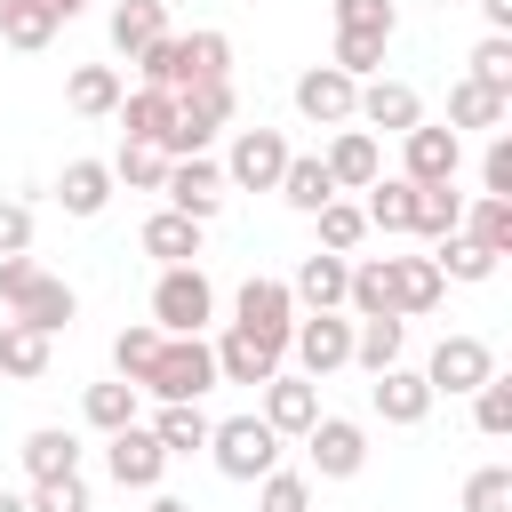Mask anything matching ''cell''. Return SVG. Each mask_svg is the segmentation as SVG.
Returning a JSON list of instances; mask_svg holds the SVG:
<instances>
[{
	"label": "cell",
	"instance_id": "33",
	"mask_svg": "<svg viewBox=\"0 0 512 512\" xmlns=\"http://www.w3.org/2000/svg\"><path fill=\"white\" fill-rule=\"evenodd\" d=\"M80 416H88V432H120V424H136V416H144V392H136L128 376H112V384H88Z\"/></svg>",
	"mask_w": 512,
	"mask_h": 512
},
{
	"label": "cell",
	"instance_id": "5",
	"mask_svg": "<svg viewBox=\"0 0 512 512\" xmlns=\"http://www.w3.org/2000/svg\"><path fill=\"white\" fill-rule=\"evenodd\" d=\"M208 456H216L224 480H248V488H256V480L280 464V432H272L256 408H248V416H224V424H208Z\"/></svg>",
	"mask_w": 512,
	"mask_h": 512
},
{
	"label": "cell",
	"instance_id": "54",
	"mask_svg": "<svg viewBox=\"0 0 512 512\" xmlns=\"http://www.w3.org/2000/svg\"><path fill=\"white\" fill-rule=\"evenodd\" d=\"M144 512H192V504H184V496H160V488H152V504H144Z\"/></svg>",
	"mask_w": 512,
	"mask_h": 512
},
{
	"label": "cell",
	"instance_id": "52",
	"mask_svg": "<svg viewBox=\"0 0 512 512\" xmlns=\"http://www.w3.org/2000/svg\"><path fill=\"white\" fill-rule=\"evenodd\" d=\"M32 280H40V264H32V248H24V256H0V304H16V296H24Z\"/></svg>",
	"mask_w": 512,
	"mask_h": 512
},
{
	"label": "cell",
	"instance_id": "37",
	"mask_svg": "<svg viewBox=\"0 0 512 512\" xmlns=\"http://www.w3.org/2000/svg\"><path fill=\"white\" fill-rule=\"evenodd\" d=\"M400 344H408V320H352V368H392L400 360Z\"/></svg>",
	"mask_w": 512,
	"mask_h": 512
},
{
	"label": "cell",
	"instance_id": "53",
	"mask_svg": "<svg viewBox=\"0 0 512 512\" xmlns=\"http://www.w3.org/2000/svg\"><path fill=\"white\" fill-rule=\"evenodd\" d=\"M480 24L488 32H512V0H480Z\"/></svg>",
	"mask_w": 512,
	"mask_h": 512
},
{
	"label": "cell",
	"instance_id": "44",
	"mask_svg": "<svg viewBox=\"0 0 512 512\" xmlns=\"http://www.w3.org/2000/svg\"><path fill=\"white\" fill-rule=\"evenodd\" d=\"M152 352H160V328H152V320H128V328L112 336V376H128V384H144V368H152Z\"/></svg>",
	"mask_w": 512,
	"mask_h": 512
},
{
	"label": "cell",
	"instance_id": "57",
	"mask_svg": "<svg viewBox=\"0 0 512 512\" xmlns=\"http://www.w3.org/2000/svg\"><path fill=\"white\" fill-rule=\"evenodd\" d=\"M8 8H16V0H0V16H8Z\"/></svg>",
	"mask_w": 512,
	"mask_h": 512
},
{
	"label": "cell",
	"instance_id": "22",
	"mask_svg": "<svg viewBox=\"0 0 512 512\" xmlns=\"http://www.w3.org/2000/svg\"><path fill=\"white\" fill-rule=\"evenodd\" d=\"M72 312H80V296H72V280H56V272H40V280L8 304V320L40 328V336H64V328H72Z\"/></svg>",
	"mask_w": 512,
	"mask_h": 512
},
{
	"label": "cell",
	"instance_id": "36",
	"mask_svg": "<svg viewBox=\"0 0 512 512\" xmlns=\"http://www.w3.org/2000/svg\"><path fill=\"white\" fill-rule=\"evenodd\" d=\"M112 184H128V192H160V184H168V152L120 136V152H112Z\"/></svg>",
	"mask_w": 512,
	"mask_h": 512
},
{
	"label": "cell",
	"instance_id": "28",
	"mask_svg": "<svg viewBox=\"0 0 512 512\" xmlns=\"http://www.w3.org/2000/svg\"><path fill=\"white\" fill-rule=\"evenodd\" d=\"M104 32H112V48H120V56L136 64V56H144V48H152V40L168 32V0H120Z\"/></svg>",
	"mask_w": 512,
	"mask_h": 512
},
{
	"label": "cell",
	"instance_id": "24",
	"mask_svg": "<svg viewBox=\"0 0 512 512\" xmlns=\"http://www.w3.org/2000/svg\"><path fill=\"white\" fill-rule=\"evenodd\" d=\"M56 208H64V216H104V208H112V160H64Z\"/></svg>",
	"mask_w": 512,
	"mask_h": 512
},
{
	"label": "cell",
	"instance_id": "49",
	"mask_svg": "<svg viewBox=\"0 0 512 512\" xmlns=\"http://www.w3.org/2000/svg\"><path fill=\"white\" fill-rule=\"evenodd\" d=\"M32 512H88V480L80 472H56V480H32V496H24Z\"/></svg>",
	"mask_w": 512,
	"mask_h": 512
},
{
	"label": "cell",
	"instance_id": "15",
	"mask_svg": "<svg viewBox=\"0 0 512 512\" xmlns=\"http://www.w3.org/2000/svg\"><path fill=\"white\" fill-rule=\"evenodd\" d=\"M256 392H264V408H256V416H264L280 440H304V432H312V416H320V384H312V376H288V368H272Z\"/></svg>",
	"mask_w": 512,
	"mask_h": 512
},
{
	"label": "cell",
	"instance_id": "8",
	"mask_svg": "<svg viewBox=\"0 0 512 512\" xmlns=\"http://www.w3.org/2000/svg\"><path fill=\"white\" fill-rule=\"evenodd\" d=\"M288 352H296V376H336V368H352V320L344 312H296V328H288Z\"/></svg>",
	"mask_w": 512,
	"mask_h": 512
},
{
	"label": "cell",
	"instance_id": "39",
	"mask_svg": "<svg viewBox=\"0 0 512 512\" xmlns=\"http://www.w3.org/2000/svg\"><path fill=\"white\" fill-rule=\"evenodd\" d=\"M464 80H480L488 96H504L512 104V32H480L472 40V72Z\"/></svg>",
	"mask_w": 512,
	"mask_h": 512
},
{
	"label": "cell",
	"instance_id": "48",
	"mask_svg": "<svg viewBox=\"0 0 512 512\" xmlns=\"http://www.w3.org/2000/svg\"><path fill=\"white\" fill-rule=\"evenodd\" d=\"M336 32H400V8L392 0H336Z\"/></svg>",
	"mask_w": 512,
	"mask_h": 512
},
{
	"label": "cell",
	"instance_id": "10",
	"mask_svg": "<svg viewBox=\"0 0 512 512\" xmlns=\"http://www.w3.org/2000/svg\"><path fill=\"white\" fill-rule=\"evenodd\" d=\"M232 328H248V336H264V344H280L288 352V328H296V296H288V280H272V272H248L240 280V296H232Z\"/></svg>",
	"mask_w": 512,
	"mask_h": 512
},
{
	"label": "cell",
	"instance_id": "43",
	"mask_svg": "<svg viewBox=\"0 0 512 512\" xmlns=\"http://www.w3.org/2000/svg\"><path fill=\"white\" fill-rule=\"evenodd\" d=\"M384 48H392L384 32H336L328 64H336V72H352V80H376V72H384Z\"/></svg>",
	"mask_w": 512,
	"mask_h": 512
},
{
	"label": "cell",
	"instance_id": "40",
	"mask_svg": "<svg viewBox=\"0 0 512 512\" xmlns=\"http://www.w3.org/2000/svg\"><path fill=\"white\" fill-rule=\"evenodd\" d=\"M464 224V192L456 184H416V240H440V232H456Z\"/></svg>",
	"mask_w": 512,
	"mask_h": 512
},
{
	"label": "cell",
	"instance_id": "4",
	"mask_svg": "<svg viewBox=\"0 0 512 512\" xmlns=\"http://www.w3.org/2000/svg\"><path fill=\"white\" fill-rule=\"evenodd\" d=\"M216 384V352H208V336H160V352H152V368H144V400H200Z\"/></svg>",
	"mask_w": 512,
	"mask_h": 512
},
{
	"label": "cell",
	"instance_id": "34",
	"mask_svg": "<svg viewBox=\"0 0 512 512\" xmlns=\"http://www.w3.org/2000/svg\"><path fill=\"white\" fill-rule=\"evenodd\" d=\"M24 472L32 480H56V472H80V440L64 432V424H40V432H24Z\"/></svg>",
	"mask_w": 512,
	"mask_h": 512
},
{
	"label": "cell",
	"instance_id": "41",
	"mask_svg": "<svg viewBox=\"0 0 512 512\" xmlns=\"http://www.w3.org/2000/svg\"><path fill=\"white\" fill-rule=\"evenodd\" d=\"M432 264H440V280H472V288L496 272V256H488L480 240H464V232H440V240H432Z\"/></svg>",
	"mask_w": 512,
	"mask_h": 512
},
{
	"label": "cell",
	"instance_id": "38",
	"mask_svg": "<svg viewBox=\"0 0 512 512\" xmlns=\"http://www.w3.org/2000/svg\"><path fill=\"white\" fill-rule=\"evenodd\" d=\"M56 32H64V24H56V8H40V0H16V8L0 16V40H8V48H24V56H40Z\"/></svg>",
	"mask_w": 512,
	"mask_h": 512
},
{
	"label": "cell",
	"instance_id": "30",
	"mask_svg": "<svg viewBox=\"0 0 512 512\" xmlns=\"http://www.w3.org/2000/svg\"><path fill=\"white\" fill-rule=\"evenodd\" d=\"M152 440H160L168 456L208 448V408H200V400H160V408H152Z\"/></svg>",
	"mask_w": 512,
	"mask_h": 512
},
{
	"label": "cell",
	"instance_id": "11",
	"mask_svg": "<svg viewBox=\"0 0 512 512\" xmlns=\"http://www.w3.org/2000/svg\"><path fill=\"white\" fill-rule=\"evenodd\" d=\"M304 456H312V480H360V464H368V424H352V416H312Z\"/></svg>",
	"mask_w": 512,
	"mask_h": 512
},
{
	"label": "cell",
	"instance_id": "6",
	"mask_svg": "<svg viewBox=\"0 0 512 512\" xmlns=\"http://www.w3.org/2000/svg\"><path fill=\"white\" fill-rule=\"evenodd\" d=\"M288 136L280 128H232V152L216 160L232 192H280V168H288Z\"/></svg>",
	"mask_w": 512,
	"mask_h": 512
},
{
	"label": "cell",
	"instance_id": "32",
	"mask_svg": "<svg viewBox=\"0 0 512 512\" xmlns=\"http://www.w3.org/2000/svg\"><path fill=\"white\" fill-rule=\"evenodd\" d=\"M456 232H464V240H480L488 256H512V200H496V192H472Z\"/></svg>",
	"mask_w": 512,
	"mask_h": 512
},
{
	"label": "cell",
	"instance_id": "45",
	"mask_svg": "<svg viewBox=\"0 0 512 512\" xmlns=\"http://www.w3.org/2000/svg\"><path fill=\"white\" fill-rule=\"evenodd\" d=\"M464 400H472V424H480L488 440H504V432H512V376H488V384H472Z\"/></svg>",
	"mask_w": 512,
	"mask_h": 512
},
{
	"label": "cell",
	"instance_id": "29",
	"mask_svg": "<svg viewBox=\"0 0 512 512\" xmlns=\"http://www.w3.org/2000/svg\"><path fill=\"white\" fill-rule=\"evenodd\" d=\"M200 232H208V224H192V216H176V208H152V216H144V256L192 264V256H200Z\"/></svg>",
	"mask_w": 512,
	"mask_h": 512
},
{
	"label": "cell",
	"instance_id": "56",
	"mask_svg": "<svg viewBox=\"0 0 512 512\" xmlns=\"http://www.w3.org/2000/svg\"><path fill=\"white\" fill-rule=\"evenodd\" d=\"M0 512H32V504H24V496H8V488H0Z\"/></svg>",
	"mask_w": 512,
	"mask_h": 512
},
{
	"label": "cell",
	"instance_id": "18",
	"mask_svg": "<svg viewBox=\"0 0 512 512\" xmlns=\"http://www.w3.org/2000/svg\"><path fill=\"white\" fill-rule=\"evenodd\" d=\"M368 408L384 416V424H424L432 416V384H424V368H376L368 376Z\"/></svg>",
	"mask_w": 512,
	"mask_h": 512
},
{
	"label": "cell",
	"instance_id": "21",
	"mask_svg": "<svg viewBox=\"0 0 512 512\" xmlns=\"http://www.w3.org/2000/svg\"><path fill=\"white\" fill-rule=\"evenodd\" d=\"M208 352H216V384H264V376L288 360L280 344H264V336H248V328H224Z\"/></svg>",
	"mask_w": 512,
	"mask_h": 512
},
{
	"label": "cell",
	"instance_id": "20",
	"mask_svg": "<svg viewBox=\"0 0 512 512\" xmlns=\"http://www.w3.org/2000/svg\"><path fill=\"white\" fill-rule=\"evenodd\" d=\"M384 280H392V312H400V320L440 312V296H448V280H440L432 256H384Z\"/></svg>",
	"mask_w": 512,
	"mask_h": 512
},
{
	"label": "cell",
	"instance_id": "14",
	"mask_svg": "<svg viewBox=\"0 0 512 512\" xmlns=\"http://www.w3.org/2000/svg\"><path fill=\"white\" fill-rule=\"evenodd\" d=\"M104 472H112L120 488H160L168 448L152 440V424H144V416H136V424H120V432H104Z\"/></svg>",
	"mask_w": 512,
	"mask_h": 512
},
{
	"label": "cell",
	"instance_id": "17",
	"mask_svg": "<svg viewBox=\"0 0 512 512\" xmlns=\"http://www.w3.org/2000/svg\"><path fill=\"white\" fill-rule=\"evenodd\" d=\"M352 96H360V80H352V72H336V64L296 72V112H304L312 128H344V120H352Z\"/></svg>",
	"mask_w": 512,
	"mask_h": 512
},
{
	"label": "cell",
	"instance_id": "42",
	"mask_svg": "<svg viewBox=\"0 0 512 512\" xmlns=\"http://www.w3.org/2000/svg\"><path fill=\"white\" fill-rule=\"evenodd\" d=\"M312 224H320V248H336V256H352L360 240H368V216H360V200H328V208H312Z\"/></svg>",
	"mask_w": 512,
	"mask_h": 512
},
{
	"label": "cell",
	"instance_id": "26",
	"mask_svg": "<svg viewBox=\"0 0 512 512\" xmlns=\"http://www.w3.org/2000/svg\"><path fill=\"white\" fill-rule=\"evenodd\" d=\"M280 200H288L296 216L328 208V200H336V176H328V160H320V152H288V168H280Z\"/></svg>",
	"mask_w": 512,
	"mask_h": 512
},
{
	"label": "cell",
	"instance_id": "27",
	"mask_svg": "<svg viewBox=\"0 0 512 512\" xmlns=\"http://www.w3.org/2000/svg\"><path fill=\"white\" fill-rule=\"evenodd\" d=\"M360 216H368V232L400 240V232L416 224V184H408V176H376V184H368V200H360Z\"/></svg>",
	"mask_w": 512,
	"mask_h": 512
},
{
	"label": "cell",
	"instance_id": "12",
	"mask_svg": "<svg viewBox=\"0 0 512 512\" xmlns=\"http://www.w3.org/2000/svg\"><path fill=\"white\" fill-rule=\"evenodd\" d=\"M352 120L368 128V136H408L416 120H424V96L408 88V80H360V96H352Z\"/></svg>",
	"mask_w": 512,
	"mask_h": 512
},
{
	"label": "cell",
	"instance_id": "7",
	"mask_svg": "<svg viewBox=\"0 0 512 512\" xmlns=\"http://www.w3.org/2000/svg\"><path fill=\"white\" fill-rule=\"evenodd\" d=\"M496 376V344L488 336H440L432 344V360H424V384H432V400H464L472 384H488Z\"/></svg>",
	"mask_w": 512,
	"mask_h": 512
},
{
	"label": "cell",
	"instance_id": "31",
	"mask_svg": "<svg viewBox=\"0 0 512 512\" xmlns=\"http://www.w3.org/2000/svg\"><path fill=\"white\" fill-rule=\"evenodd\" d=\"M48 344H56V336H40V328H24V320H0V376L40 384V376H48Z\"/></svg>",
	"mask_w": 512,
	"mask_h": 512
},
{
	"label": "cell",
	"instance_id": "16",
	"mask_svg": "<svg viewBox=\"0 0 512 512\" xmlns=\"http://www.w3.org/2000/svg\"><path fill=\"white\" fill-rule=\"evenodd\" d=\"M328 176H336V192H368L376 176H384V136H368L360 120H344L336 136H328Z\"/></svg>",
	"mask_w": 512,
	"mask_h": 512
},
{
	"label": "cell",
	"instance_id": "9",
	"mask_svg": "<svg viewBox=\"0 0 512 512\" xmlns=\"http://www.w3.org/2000/svg\"><path fill=\"white\" fill-rule=\"evenodd\" d=\"M456 168H464V136L448 120H416L400 136V176L408 184H456Z\"/></svg>",
	"mask_w": 512,
	"mask_h": 512
},
{
	"label": "cell",
	"instance_id": "13",
	"mask_svg": "<svg viewBox=\"0 0 512 512\" xmlns=\"http://www.w3.org/2000/svg\"><path fill=\"white\" fill-rule=\"evenodd\" d=\"M160 192H168V208H176V216L208 224V216L224 208V192H232V184H224V168H216L208 152H184V160H168V184H160Z\"/></svg>",
	"mask_w": 512,
	"mask_h": 512
},
{
	"label": "cell",
	"instance_id": "3",
	"mask_svg": "<svg viewBox=\"0 0 512 512\" xmlns=\"http://www.w3.org/2000/svg\"><path fill=\"white\" fill-rule=\"evenodd\" d=\"M208 320H216L208 272L200 264H160V280H152V328L160 336H200Z\"/></svg>",
	"mask_w": 512,
	"mask_h": 512
},
{
	"label": "cell",
	"instance_id": "2",
	"mask_svg": "<svg viewBox=\"0 0 512 512\" xmlns=\"http://www.w3.org/2000/svg\"><path fill=\"white\" fill-rule=\"evenodd\" d=\"M232 112H240V96H232V80H192V88H176V128H168V160H184V152H208L224 128H232Z\"/></svg>",
	"mask_w": 512,
	"mask_h": 512
},
{
	"label": "cell",
	"instance_id": "46",
	"mask_svg": "<svg viewBox=\"0 0 512 512\" xmlns=\"http://www.w3.org/2000/svg\"><path fill=\"white\" fill-rule=\"evenodd\" d=\"M256 512H312V472H264L256 480Z\"/></svg>",
	"mask_w": 512,
	"mask_h": 512
},
{
	"label": "cell",
	"instance_id": "35",
	"mask_svg": "<svg viewBox=\"0 0 512 512\" xmlns=\"http://www.w3.org/2000/svg\"><path fill=\"white\" fill-rule=\"evenodd\" d=\"M504 112H512V104H504V96H488L480 80H456V88H448V128H456V136H464V128H488V136H496V128H504Z\"/></svg>",
	"mask_w": 512,
	"mask_h": 512
},
{
	"label": "cell",
	"instance_id": "23",
	"mask_svg": "<svg viewBox=\"0 0 512 512\" xmlns=\"http://www.w3.org/2000/svg\"><path fill=\"white\" fill-rule=\"evenodd\" d=\"M112 120H120L136 144H160V152H168V128H176V88H128Z\"/></svg>",
	"mask_w": 512,
	"mask_h": 512
},
{
	"label": "cell",
	"instance_id": "55",
	"mask_svg": "<svg viewBox=\"0 0 512 512\" xmlns=\"http://www.w3.org/2000/svg\"><path fill=\"white\" fill-rule=\"evenodd\" d=\"M40 8H56V24H72V16L88 8V0H40Z\"/></svg>",
	"mask_w": 512,
	"mask_h": 512
},
{
	"label": "cell",
	"instance_id": "50",
	"mask_svg": "<svg viewBox=\"0 0 512 512\" xmlns=\"http://www.w3.org/2000/svg\"><path fill=\"white\" fill-rule=\"evenodd\" d=\"M480 192L512 200V136H504V128H496V136H488V152H480Z\"/></svg>",
	"mask_w": 512,
	"mask_h": 512
},
{
	"label": "cell",
	"instance_id": "1",
	"mask_svg": "<svg viewBox=\"0 0 512 512\" xmlns=\"http://www.w3.org/2000/svg\"><path fill=\"white\" fill-rule=\"evenodd\" d=\"M144 88H192V80H232V32L200 24V32H160L136 56Z\"/></svg>",
	"mask_w": 512,
	"mask_h": 512
},
{
	"label": "cell",
	"instance_id": "19",
	"mask_svg": "<svg viewBox=\"0 0 512 512\" xmlns=\"http://www.w3.org/2000/svg\"><path fill=\"white\" fill-rule=\"evenodd\" d=\"M344 280H352V264H344L336 248H312V256L296 264L288 296H296V312H344Z\"/></svg>",
	"mask_w": 512,
	"mask_h": 512
},
{
	"label": "cell",
	"instance_id": "47",
	"mask_svg": "<svg viewBox=\"0 0 512 512\" xmlns=\"http://www.w3.org/2000/svg\"><path fill=\"white\" fill-rule=\"evenodd\" d=\"M464 512H512V464H480L464 480Z\"/></svg>",
	"mask_w": 512,
	"mask_h": 512
},
{
	"label": "cell",
	"instance_id": "51",
	"mask_svg": "<svg viewBox=\"0 0 512 512\" xmlns=\"http://www.w3.org/2000/svg\"><path fill=\"white\" fill-rule=\"evenodd\" d=\"M24 248H32V208L0 200V256H24Z\"/></svg>",
	"mask_w": 512,
	"mask_h": 512
},
{
	"label": "cell",
	"instance_id": "25",
	"mask_svg": "<svg viewBox=\"0 0 512 512\" xmlns=\"http://www.w3.org/2000/svg\"><path fill=\"white\" fill-rule=\"evenodd\" d=\"M120 96H128V88H120V72H112V64H72V80H64V104H72L80 120H112V112H120Z\"/></svg>",
	"mask_w": 512,
	"mask_h": 512
}]
</instances>
